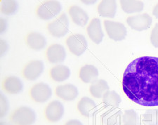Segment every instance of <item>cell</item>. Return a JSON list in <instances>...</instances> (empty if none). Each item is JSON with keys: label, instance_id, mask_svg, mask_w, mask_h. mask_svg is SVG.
<instances>
[{"label": "cell", "instance_id": "obj_1", "mask_svg": "<svg viewBox=\"0 0 158 125\" xmlns=\"http://www.w3.org/2000/svg\"><path fill=\"white\" fill-rule=\"evenodd\" d=\"M122 89L139 105L158 106V58L143 56L131 61L123 74Z\"/></svg>", "mask_w": 158, "mask_h": 125}, {"label": "cell", "instance_id": "obj_2", "mask_svg": "<svg viewBox=\"0 0 158 125\" xmlns=\"http://www.w3.org/2000/svg\"><path fill=\"white\" fill-rule=\"evenodd\" d=\"M9 119L14 125H32L36 119V114L28 107L22 106L12 112Z\"/></svg>", "mask_w": 158, "mask_h": 125}, {"label": "cell", "instance_id": "obj_3", "mask_svg": "<svg viewBox=\"0 0 158 125\" xmlns=\"http://www.w3.org/2000/svg\"><path fill=\"white\" fill-rule=\"evenodd\" d=\"M61 5L58 1H44L36 9V14L41 19L47 20L53 19L59 14Z\"/></svg>", "mask_w": 158, "mask_h": 125}, {"label": "cell", "instance_id": "obj_4", "mask_svg": "<svg viewBox=\"0 0 158 125\" xmlns=\"http://www.w3.org/2000/svg\"><path fill=\"white\" fill-rule=\"evenodd\" d=\"M69 27L68 19L65 13L61 14L57 19L49 23L47 25L48 31L55 37H63L67 34Z\"/></svg>", "mask_w": 158, "mask_h": 125}, {"label": "cell", "instance_id": "obj_5", "mask_svg": "<svg viewBox=\"0 0 158 125\" xmlns=\"http://www.w3.org/2000/svg\"><path fill=\"white\" fill-rule=\"evenodd\" d=\"M52 95V89L47 84L40 82L33 85L29 91V96L33 101L42 103L49 100Z\"/></svg>", "mask_w": 158, "mask_h": 125}, {"label": "cell", "instance_id": "obj_6", "mask_svg": "<svg viewBox=\"0 0 158 125\" xmlns=\"http://www.w3.org/2000/svg\"><path fill=\"white\" fill-rule=\"evenodd\" d=\"M67 44L70 52L75 56H81L85 52L88 47L87 41L85 36L80 34L70 35L66 39Z\"/></svg>", "mask_w": 158, "mask_h": 125}, {"label": "cell", "instance_id": "obj_7", "mask_svg": "<svg viewBox=\"0 0 158 125\" xmlns=\"http://www.w3.org/2000/svg\"><path fill=\"white\" fill-rule=\"evenodd\" d=\"M104 26L110 39L114 41H121L126 37V27L121 23L105 20Z\"/></svg>", "mask_w": 158, "mask_h": 125}, {"label": "cell", "instance_id": "obj_8", "mask_svg": "<svg viewBox=\"0 0 158 125\" xmlns=\"http://www.w3.org/2000/svg\"><path fill=\"white\" fill-rule=\"evenodd\" d=\"M64 114V107L59 101H53L48 103L44 110L46 119L49 122H57Z\"/></svg>", "mask_w": 158, "mask_h": 125}, {"label": "cell", "instance_id": "obj_9", "mask_svg": "<svg viewBox=\"0 0 158 125\" xmlns=\"http://www.w3.org/2000/svg\"><path fill=\"white\" fill-rule=\"evenodd\" d=\"M152 22V19L151 16L146 13L129 16L127 19V23L129 26L137 31H143L149 28Z\"/></svg>", "mask_w": 158, "mask_h": 125}, {"label": "cell", "instance_id": "obj_10", "mask_svg": "<svg viewBox=\"0 0 158 125\" xmlns=\"http://www.w3.org/2000/svg\"><path fill=\"white\" fill-rule=\"evenodd\" d=\"M44 70V65L41 60H34L28 62L23 68L22 75L27 80L33 81L39 77Z\"/></svg>", "mask_w": 158, "mask_h": 125}, {"label": "cell", "instance_id": "obj_11", "mask_svg": "<svg viewBox=\"0 0 158 125\" xmlns=\"http://www.w3.org/2000/svg\"><path fill=\"white\" fill-rule=\"evenodd\" d=\"M46 58L52 63H59L64 61L66 53L64 47L59 44H51L46 50Z\"/></svg>", "mask_w": 158, "mask_h": 125}, {"label": "cell", "instance_id": "obj_12", "mask_svg": "<svg viewBox=\"0 0 158 125\" xmlns=\"http://www.w3.org/2000/svg\"><path fill=\"white\" fill-rule=\"evenodd\" d=\"M87 34L91 41L96 44H100L103 41L104 34L102 30L101 20L98 18H94L86 28Z\"/></svg>", "mask_w": 158, "mask_h": 125}, {"label": "cell", "instance_id": "obj_13", "mask_svg": "<svg viewBox=\"0 0 158 125\" xmlns=\"http://www.w3.org/2000/svg\"><path fill=\"white\" fill-rule=\"evenodd\" d=\"M78 89L72 84H65L58 86L55 89V94L63 101H73L78 96Z\"/></svg>", "mask_w": 158, "mask_h": 125}, {"label": "cell", "instance_id": "obj_14", "mask_svg": "<svg viewBox=\"0 0 158 125\" xmlns=\"http://www.w3.org/2000/svg\"><path fill=\"white\" fill-rule=\"evenodd\" d=\"M68 13L73 21L80 26H85L89 20V16L85 10L77 5H71L68 9Z\"/></svg>", "mask_w": 158, "mask_h": 125}, {"label": "cell", "instance_id": "obj_15", "mask_svg": "<svg viewBox=\"0 0 158 125\" xmlns=\"http://www.w3.org/2000/svg\"><path fill=\"white\" fill-rule=\"evenodd\" d=\"M2 86L6 93L10 94H19L23 89L22 81L16 76L6 77L2 81Z\"/></svg>", "mask_w": 158, "mask_h": 125}, {"label": "cell", "instance_id": "obj_16", "mask_svg": "<svg viewBox=\"0 0 158 125\" xmlns=\"http://www.w3.org/2000/svg\"><path fill=\"white\" fill-rule=\"evenodd\" d=\"M25 42L30 48L34 50L42 49L47 44L45 37L36 32L28 33L25 37Z\"/></svg>", "mask_w": 158, "mask_h": 125}, {"label": "cell", "instance_id": "obj_17", "mask_svg": "<svg viewBox=\"0 0 158 125\" xmlns=\"http://www.w3.org/2000/svg\"><path fill=\"white\" fill-rule=\"evenodd\" d=\"M79 77L83 82L92 84L96 80H97L98 70L94 65H86L80 68Z\"/></svg>", "mask_w": 158, "mask_h": 125}, {"label": "cell", "instance_id": "obj_18", "mask_svg": "<svg viewBox=\"0 0 158 125\" xmlns=\"http://www.w3.org/2000/svg\"><path fill=\"white\" fill-rule=\"evenodd\" d=\"M97 11L102 17L114 18L117 11L116 2L112 0L101 1L98 5Z\"/></svg>", "mask_w": 158, "mask_h": 125}, {"label": "cell", "instance_id": "obj_19", "mask_svg": "<svg viewBox=\"0 0 158 125\" xmlns=\"http://www.w3.org/2000/svg\"><path fill=\"white\" fill-rule=\"evenodd\" d=\"M70 70L66 65H57L53 66L49 70L50 77L57 82H62L68 80L70 77Z\"/></svg>", "mask_w": 158, "mask_h": 125}, {"label": "cell", "instance_id": "obj_20", "mask_svg": "<svg viewBox=\"0 0 158 125\" xmlns=\"http://www.w3.org/2000/svg\"><path fill=\"white\" fill-rule=\"evenodd\" d=\"M109 91L108 82L104 80H97L89 86V92L96 98H103L104 94Z\"/></svg>", "mask_w": 158, "mask_h": 125}, {"label": "cell", "instance_id": "obj_21", "mask_svg": "<svg viewBox=\"0 0 158 125\" xmlns=\"http://www.w3.org/2000/svg\"><path fill=\"white\" fill-rule=\"evenodd\" d=\"M96 107V105L94 101L87 96H85L79 101L77 108L81 115L84 117H89Z\"/></svg>", "mask_w": 158, "mask_h": 125}, {"label": "cell", "instance_id": "obj_22", "mask_svg": "<svg viewBox=\"0 0 158 125\" xmlns=\"http://www.w3.org/2000/svg\"><path fill=\"white\" fill-rule=\"evenodd\" d=\"M122 9L127 14H134L143 11L144 4L141 1H132V0H122L120 1Z\"/></svg>", "mask_w": 158, "mask_h": 125}, {"label": "cell", "instance_id": "obj_23", "mask_svg": "<svg viewBox=\"0 0 158 125\" xmlns=\"http://www.w3.org/2000/svg\"><path fill=\"white\" fill-rule=\"evenodd\" d=\"M122 125H141V120L134 110H127L122 115Z\"/></svg>", "mask_w": 158, "mask_h": 125}, {"label": "cell", "instance_id": "obj_24", "mask_svg": "<svg viewBox=\"0 0 158 125\" xmlns=\"http://www.w3.org/2000/svg\"><path fill=\"white\" fill-rule=\"evenodd\" d=\"M122 101L121 97L114 91H108L103 96V102L107 106L118 108Z\"/></svg>", "mask_w": 158, "mask_h": 125}, {"label": "cell", "instance_id": "obj_25", "mask_svg": "<svg viewBox=\"0 0 158 125\" xmlns=\"http://www.w3.org/2000/svg\"><path fill=\"white\" fill-rule=\"evenodd\" d=\"M122 113L110 111L101 116V119L106 125H119L122 122Z\"/></svg>", "mask_w": 158, "mask_h": 125}, {"label": "cell", "instance_id": "obj_26", "mask_svg": "<svg viewBox=\"0 0 158 125\" xmlns=\"http://www.w3.org/2000/svg\"><path fill=\"white\" fill-rule=\"evenodd\" d=\"M142 122L146 125H158V110H149L142 115Z\"/></svg>", "mask_w": 158, "mask_h": 125}, {"label": "cell", "instance_id": "obj_27", "mask_svg": "<svg viewBox=\"0 0 158 125\" xmlns=\"http://www.w3.org/2000/svg\"><path fill=\"white\" fill-rule=\"evenodd\" d=\"M18 4L16 1H2L1 3V12L6 15L14 14L16 11Z\"/></svg>", "mask_w": 158, "mask_h": 125}, {"label": "cell", "instance_id": "obj_28", "mask_svg": "<svg viewBox=\"0 0 158 125\" xmlns=\"http://www.w3.org/2000/svg\"><path fill=\"white\" fill-rule=\"evenodd\" d=\"M0 107H1V108H0V116H1V117H3L6 115L7 111H8L9 106L6 98L2 94L0 96Z\"/></svg>", "mask_w": 158, "mask_h": 125}, {"label": "cell", "instance_id": "obj_29", "mask_svg": "<svg viewBox=\"0 0 158 125\" xmlns=\"http://www.w3.org/2000/svg\"><path fill=\"white\" fill-rule=\"evenodd\" d=\"M150 42L155 47L158 48V23H156L150 34Z\"/></svg>", "mask_w": 158, "mask_h": 125}, {"label": "cell", "instance_id": "obj_30", "mask_svg": "<svg viewBox=\"0 0 158 125\" xmlns=\"http://www.w3.org/2000/svg\"><path fill=\"white\" fill-rule=\"evenodd\" d=\"M64 125H83L81 122H80L77 119H70V120L68 121Z\"/></svg>", "mask_w": 158, "mask_h": 125}, {"label": "cell", "instance_id": "obj_31", "mask_svg": "<svg viewBox=\"0 0 158 125\" xmlns=\"http://www.w3.org/2000/svg\"><path fill=\"white\" fill-rule=\"evenodd\" d=\"M6 21L3 19H1V20H0V31H1V32H4L6 30Z\"/></svg>", "mask_w": 158, "mask_h": 125}, {"label": "cell", "instance_id": "obj_32", "mask_svg": "<svg viewBox=\"0 0 158 125\" xmlns=\"http://www.w3.org/2000/svg\"><path fill=\"white\" fill-rule=\"evenodd\" d=\"M0 45H1V54H3V53L5 52V51H6L7 48L6 43L5 42L4 40H1Z\"/></svg>", "mask_w": 158, "mask_h": 125}, {"label": "cell", "instance_id": "obj_33", "mask_svg": "<svg viewBox=\"0 0 158 125\" xmlns=\"http://www.w3.org/2000/svg\"><path fill=\"white\" fill-rule=\"evenodd\" d=\"M152 14H153L154 16L158 19V4H157L155 5L154 9H153V11H152Z\"/></svg>", "mask_w": 158, "mask_h": 125}, {"label": "cell", "instance_id": "obj_34", "mask_svg": "<svg viewBox=\"0 0 158 125\" xmlns=\"http://www.w3.org/2000/svg\"><path fill=\"white\" fill-rule=\"evenodd\" d=\"M81 2H82L84 4H92L95 3L96 1L94 0V1H81Z\"/></svg>", "mask_w": 158, "mask_h": 125}, {"label": "cell", "instance_id": "obj_35", "mask_svg": "<svg viewBox=\"0 0 158 125\" xmlns=\"http://www.w3.org/2000/svg\"><path fill=\"white\" fill-rule=\"evenodd\" d=\"M0 125H9V124H6V122H1V123H0Z\"/></svg>", "mask_w": 158, "mask_h": 125}]
</instances>
